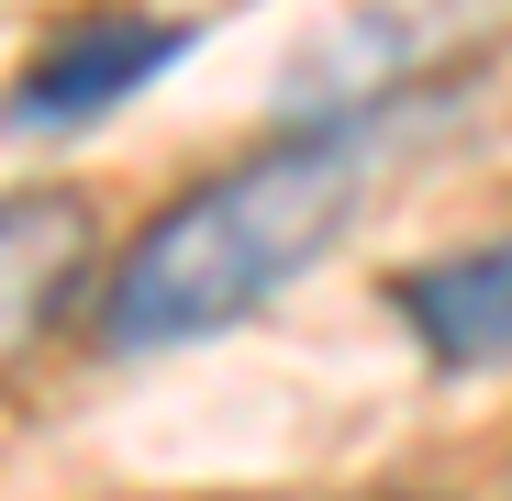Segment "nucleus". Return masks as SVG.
Listing matches in <instances>:
<instances>
[{"label":"nucleus","instance_id":"nucleus-1","mask_svg":"<svg viewBox=\"0 0 512 501\" xmlns=\"http://www.w3.org/2000/svg\"><path fill=\"white\" fill-rule=\"evenodd\" d=\"M379 145H390V112L357 101L334 123H290L279 145L234 156L223 179L179 190L101 290V346L112 357H167V346H201V334L268 312L334 234L357 223L368 179H379Z\"/></svg>","mask_w":512,"mask_h":501},{"label":"nucleus","instance_id":"nucleus-2","mask_svg":"<svg viewBox=\"0 0 512 501\" xmlns=\"http://www.w3.org/2000/svg\"><path fill=\"white\" fill-rule=\"evenodd\" d=\"M179 56H190V23H156V12H90V23H67V34L12 78L0 123H12V134H78V123L123 112L145 78H167Z\"/></svg>","mask_w":512,"mask_h":501},{"label":"nucleus","instance_id":"nucleus-3","mask_svg":"<svg viewBox=\"0 0 512 501\" xmlns=\"http://www.w3.org/2000/svg\"><path fill=\"white\" fill-rule=\"evenodd\" d=\"M90 268H101V212H90V190H12L0 201V368L12 357H34L45 334L67 323V301L90 290Z\"/></svg>","mask_w":512,"mask_h":501},{"label":"nucleus","instance_id":"nucleus-4","mask_svg":"<svg viewBox=\"0 0 512 501\" xmlns=\"http://www.w3.org/2000/svg\"><path fill=\"white\" fill-rule=\"evenodd\" d=\"M390 312L412 323V346L435 368H512V234L501 245H457L390 279Z\"/></svg>","mask_w":512,"mask_h":501}]
</instances>
